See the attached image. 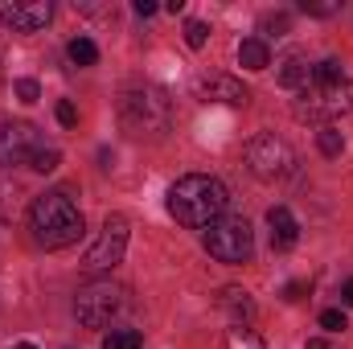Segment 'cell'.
Listing matches in <instances>:
<instances>
[{"label": "cell", "mask_w": 353, "mask_h": 349, "mask_svg": "<svg viewBox=\"0 0 353 349\" xmlns=\"http://www.w3.org/2000/svg\"><path fill=\"white\" fill-rule=\"evenodd\" d=\"M205 251L218 263H247L255 255V230L247 218H218L205 230Z\"/></svg>", "instance_id": "cell-5"}, {"label": "cell", "mask_w": 353, "mask_h": 349, "mask_svg": "<svg viewBox=\"0 0 353 349\" xmlns=\"http://www.w3.org/2000/svg\"><path fill=\"white\" fill-rule=\"evenodd\" d=\"M58 123H62V128H74V123H79V111H74V103H70V99H62V103H58Z\"/></svg>", "instance_id": "cell-25"}, {"label": "cell", "mask_w": 353, "mask_h": 349, "mask_svg": "<svg viewBox=\"0 0 353 349\" xmlns=\"http://www.w3.org/2000/svg\"><path fill=\"white\" fill-rule=\"evenodd\" d=\"M66 54H70L74 66H94V62H99V46H94L90 37H74V41L66 46Z\"/></svg>", "instance_id": "cell-16"}, {"label": "cell", "mask_w": 353, "mask_h": 349, "mask_svg": "<svg viewBox=\"0 0 353 349\" xmlns=\"http://www.w3.org/2000/svg\"><path fill=\"white\" fill-rule=\"evenodd\" d=\"M41 148V136L33 123H0V165H25Z\"/></svg>", "instance_id": "cell-10"}, {"label": "cell", "mask_w": 353, "mask_h": 349, "mask_svg": "<svg viewBox=\"0 0 353 349\" xmlns=\"http://www.w3.org/2000/svg\"><path fill=\"white\" fill-rule=\"evenodd\" d=\"M197 94H201L205 103H230V107H243V103L251 99V90L243 87L239 79H230V74H205V79L197 83Z\"/></svg>", "instance_id": "cell-11"}, {"label": "cell", "mask_w": 353, "mask_h": 349, "mask_svg": "<svg viewBox=\"0 0 353 349\" xmlns=\"http://www.w3.org/2000/svg\"><path fill=\"white\" fill-rule=\"evenodd\" d=\"M119 119L132 136H165L173 123V107L165 99V90L157 87H132L119 99Z\"/></svg>", "instance_id": "cell-4"}, {"label": "cell", "mask_w": 353, "mask_h": 349, "mask_svg": "<svg viewBox=\"0 0 353 349\" xmlns=\"http://www.w3.org/2000/svg\"><path fill=\"white\" fill-rule=\"evenodd\" d=\"M123 308V288L119 283H111V279H90L79 288V296H74V317H79V325H87V329H103V325H111V317Z\"/></svg>", "instance_id": "cell-6"}, {"label": "cell", "mask_w": 353, "mask_h": 349, "mask_svg": "<svg viewBox=\"0 0 353 349\" xmlns=\"http://www.w3.org/2000/svg\"><path fill=\"white\" fill-rule=\"evenodd\" d=\"M239 62H243L247 70H267V66H271V50H267L263 37H247V41L239 46Z\"/></svg>", "instance_id": "cell-15"}, {"label": "cell", "mask_w": 353, "mask_h": 349, "mask_svg": "<svg viewBox=\"0 0 353 349\" xmlns=\"http://www.w3.org/2000/svg\"><path fill=\"white\" fill-rule=\"evenodd\" d=\"M230 349H263V337L247 325H234L230 329Z\"/></svg>", "instance_id": "cell-20"}, {"label": "cell", "mask_w": 353, "mask_h": 349, "mask_svg": "<svg viewBox=\"0 0 353 349\" xmlns=\"http://www.w3.org/2000/svg\"><path fill=\"white\" fill-rule=\"evenodd\" d=\"M37 94H41V87H37L33 79H21V83H17V99H21V103H37Z\"/></svg>", "instance_id": "cell-26"}, {"label": "cell", "mask_w": 353, "mask_h": 349, "mask_svg": "<svg viewBox=\"0 0 353 349\" xmlns=\"http://www.w3.org/2000/svg\"><path fill=\"white\" fill-rule=\"evenodd\" d=\"M140 346H144V337L136 329H111L103 337V349H140Z\"/></svg>", "instance_id": "cell-18"}, {"label": "cell", "mask_w": 353, "mask_h": 349, "mask_svg": "<svg viewBox=\"0 0 353 349\" xmlns=\"http://www.w3.org/2000/svg\"><path fill=\"white\" fill-rule=\"evenodd\" d=\"M300 8H304L308 17H333V12H337L341 4H337V0H304Z\"/></svg>", "instance_id": "cell-23"}, {"label": "cell", "mask_w": 353, "mask_h": 349, "mask_svg": "<svg viewBox=\"0 0 353 349\" xmlns=\"http://www.w3.org/2000/svg\"><path fill=\"white\" fill-rule=\"evenodd\" d=\"M185 41H189L193 50H201V46L210 41V25H205V21H189V25H185Z\"/></svg>", "instance_id": "cell-22"}, {"label": "cell", "mask_w": 353, "mask_h": 349, "mask_svg": "<svg viewBox=\"0 0 353 349\" xmlns=\"http://www.w3.org/2000/svg\"><path fill=\"white\" fill-rule=\"evenodd\" d=\"M247 169L259 181H283V177L296 173V152L275 132H263V136H255L247 144Z\"/></svg>", "instance_id": "cell-7"}, {"label": "cell", "mask_w": 353, "mask_h": 349, "mask_svg": "<svg viewBox=\"0 0 353 349\" xmlns=\"http://www.w3.org/2000/svg\"><path fill=\"white\" fill-rule=\"evenodd\" d=\"M353 111V79H337V83H308L304 90H296L292 99V115L300 123H333L341 115Z\"/></svg>", "instance_id": "cell-3"}, {"label": "cell", "mask_w": 353, "mask_h": 349, "mask_svg": "<svg viewBox=\"0 0 353 349\" xmlns=\"http://www.w3.org/2000/svg\"><path fill=\"white\" fill-rule=\"evenodd\" d=\"M259 29H263V37H283L288 33V12H267L259 21Z\"/></svg>", "instance_id": "cell-21"}, {"label": "cell", "mask_w": 353, "mask_h": 349, "mask_svg": "<svg viewBox=\"0 0 353 349\" xmlns=\"http://www.w3.org/2000/svg\"><path fill=\"white\" fill-rule=\"evenodd\" d=\"M226 206H230V193L218 177L189 173L169 189V214L181 226H193V230L214 226L218 218H226Z\"/></svg>", "instance_id": "cell-1"}, {"label": "cell", "mask_w": 353, "mask_h": 349, "mask_svg": "<svg viewBox=\"0 0 353 349\" xmlns=\"http://www.w3.org/2000/svg\"><path fill=\"white\" fill-rule=\"evenodd\" d=\"M304 292H308V283H288V288H283V300H300Z\"/></svg>", "instance_id": "cell-27"}, {"label": "cell", "mask_w": 353, "mask_h": 349, "mask_svg": "<svg viewBox=\"0 0 353 349\" xmlns=\"http://www.w3.org/2000/svg\"><path fill=\"white\" fill-rule=\"evenodd\" d=\"M123 251H128V218L123 214H107L103 218V230L94 239V247L87 251V271H111L115 263H123Z\"/></svg>", "instance_id": "cell-8"}, {"label": "cell", "mask_w": 353, "mask_h": 349, "mask_svg": "<svg viewBox=\"0 0 353 349\" xmlns=\"http://www.w3.org/2000/svg\"><path fill=\"white\" fill-rule=\"evenodd\" d=\"M17 349H37V346H29V341H25V346H17Z\"/></svg>", "instance_id": "cell-31"}, {"label": "cell", "mask_w": 353, "mask_h": 349, "mask_svg": "<svg viewBox=\"0 0 353 349\" xmlns=\"http://www.w3.org/2000/svg\"><path fill=\"white\" fill-rule=\"evenodd\" d=\"M58 161H62V152H58L54 144H41V148L29 157V165H33L37 173H54V169H58Z\"/></svg>", "instance_id": "cell-19"}, {"label": "cell", "mask_w": 353, "mask_h": 349, "mask_svg": "<svg viewBox=\"0 0 353 349\" xmlns=\"http://www.w3.org/2000/svg\"><path fill=\"white\" fill-rule=\"evenodd\" d=\"M321 329H325V333H341V329H345V312H341V308H325V312H321Z\"/></svg>", "instance_id": "cell-24"}, {"label": "cell", "mask_w": 353, "mask_h": 349, "mask_svg": "<svg viewBox=\"0 0 353 349\" xmlns=\"http://www.w3.org/2000/svg\"><path fill=\"white\" fill-rule=\"evenodd\" d=\"M152 12H157L152 0H136V17H152Z\"/></svg>", "instance_id": "cell-28"}, {"label": "cell", "mask_w": 353, "mask_h": 349, "mask_svg": "<svg viewBox=\"0 0 353 349\" xmlns=\"http://www.w3.org/2000/svg\"><path fill=\"white\" fill-rule=\"evenodd\" d=\"M308 349H329V346H325V337H312V341H308Z\"/></svg>", "instance_id": "cell-30"}, {"label": "cell", "mask_w": 353, "mask_h": 349, "mask_svg": "<svg viewBox=\"0 0 353 349\" xmlns=\"http://www.w3.org/2000/svg\"><path fill=\"white\" fill-rule=\"evenodd\" d=\"M218 308L230 317V325H251L255 321V300L243 288H222L218 292Z\"/></svg>", "instance_id": "cell-13"}, {"label": "cell", "mask_w": 353, "mask_h": 349, "mask_svg": "<svg viewBox=\"0 0 353 349\" xmlns=\"http://www.w3.org/2000/svg\"><path fill=\"white\" fill-rule=\"evenodd\" d=\"M341 300H345V304H350V308H353V279H350V283H345V288H341Z\"/></svg>", "instance_id": "cell-29"}, {"label": "cell", "mask_w": 353, "mask_h": 349, "mask_svg": "<svg viewBox=\"0 0 353 349\" xmlns=\"http://www.w3.org/2000/svg\"><path fill=\"white\" fill-rule=\"evenodd\" d=\"M279 87H288V90H304L308 83H312V62L304 58V54H288L283 62H279Z\"/></svg>", "instance_id": "cell-14"}, {"label": "cell", "mask_w": 353, "mask_h": 349, "mask_svg": "<svg viewBox=\"0 0 353 349\" xmlns=\"http://www.w3.org/2000/svg\"><path fill=\"white\" fill-rule=\"evenodd\" d=\"M316 148H321L325 157H341V152H345V136L329 123V128H321V132H316Z\"/></svg>", "instance_id": "cell-17"}, {"label": "cell", "mask_w": 353, "mask_h": 349, "mask_svg": "<svg viewBox=\"0 0 353 349\" xmlns=\"http://www.w3.org/2000/svg\"><path fill=\"white\" fill-rule=\"evenodd\" d=\"M29 222H33V239L46 247V251H62L70 243L83 239V210L66 197V193H41L29 210Z\"/></svg>", "instance_id": "cell-2"}, {"label": "cell", "mask_w": 353, "mask_h": 349, "mask_svg": "<svg viewBox=\"0 0 353 349\" xmlns=\"http://www.w3.org/2000/svg\"><path fill=\"white\" fill-rule=\"evenodd\" d=\"M267 226H271V247H275V251H292V247H296L300 226H296V218H292L288 206H271V210H267Z\"/></svg>", "instance_id": "cell-12"}, {"label": "cell", "mask_w": 353, "mask_h": 349, "mask_svg": "<svg viewBox=\"0 0 353 349\" xmlns=\"http://www.w3.org/2000/svg\"><path fill=\"white\" fill-rule=\"evenodd\" d=\"M50 17H54L50 0H0V21L17 33H37L50 25Z\"/></svg>", "instance_id": "cell-9"}]
</instances>
